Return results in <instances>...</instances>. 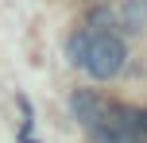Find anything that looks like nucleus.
<instances>
[{
	"instance_id": "f257e3e1",
	"label": "nucleus",
	"mask_w": 147,
	"mask_h": 143,
	"mask_svg": "<svg viewBox=\"0 0 147 143\" xmlns=\"http://www.w3.org/2000/svg\"><path fill=\"white\" fill-rule=\"evenodd\" d=\"M124 58H128V50H124V39L120 35H93V46H89V62H85V70L97 77V81H109V77H116L120 70H124Z\"/></svg>"
},
{
	"instance_id": "f03ea898",
	"label": "nucleus",
	"mask_w": 147,
	"mask_h": 143,
	"mask_svg": "<svg viewBox=\"0 0 147 143\" xmlns=\"http://www.w3.org/2000/svg\"><path fill=\"white\" fill-rule=\"evenodd\" d=\"M93 143H143L140 108H116V120H105L93 132Z\"/></svg>"
},
{
	"instance_id": "7ed1b4c3",
	"label": "nucleus",
	"mask_w": 147,
	"mask_h": 143,
	"mask_svg": "<svg viewBox=\"0 0 147 143\" xmlns=\"http://www.w3.org/2000/svg\"><path fill=\"white\" fill-rule=\"evenodd\" d=\"M70 112H74V120H78L81 128H89V132H97L105 124V105H101V97L89 93V89H78L70 97Z\"/></svg>"
},
{
	"instance_id": "20e7f679",
	"label": "nucleus",
	"mask_w": 147,
	"mask_h": 143,
	"mask_svg": "<svg viewBox=\"0 0 147 143\" xmlns=\"http://www.w3.org/2000/svg\"><path fill=\"white\" fill-rule=\"evenodd\" d=\"M120 27L124 31H143L147 27V0H124L120 4Z\"/></svg>"
},
{
	"instance_id": "39448f33",
	"label": "nucleus",
	"mask_w": 147,
	"mask_h": 143,
	"mask_svg": "<svg viewBox=\"0 0 147 143\" xmlns=\"http://www.w3.org/2000/svg\"><path fill=\"white\" fill-rule=\"evenodd\" d=\"M89 46H93V31H74V35L66 39V54H70V62L74 66H85L89 62Z\"/></svg>"
},
{
	"instance_id": "423d86ee",
	"label": "nucleus",
	"mask_w": 147,
	"mask_h": 143,
	"mask_svg": "<svg viewBox=\"0 0 147 143\" xmlns=\"http://www.w3.org/2000/svg\"><path fill=\"white\" fill-rule=\"evenodd\" d=\"M109 27H112V12L109 8H93L89 12V31L93 35H109Z\"/></svg>"
},
{
	"instance_id": "0eeeda50",
	"label": "nucleus",
	"mask_w": 147,
	"mask_h": 143,
	"mask_svg": "<svg viewBox=\"0 0 147 143\" xmlns=\"http://www.w3.org/2000/svg\"><path fill=\"white\" fill-rule=\"evenodd\" d=\"M140 132H147V108L140 112Z\"/></svg>"
},
{
	"instance_id": "6e6552de",
	"label": "nucleus",
	"mask_w": 147,
	"mask_h": 143,
	"mask_svg": "<svg viewBox=\"0 0 147 143\" xmlns=\"http://www.w3.org/2000/svg\"><path fill=\"white\" fill-rule=\"evenodd\" d=\"M23 143H35V139H23Z\"/></svg>"
}]
</instances>
